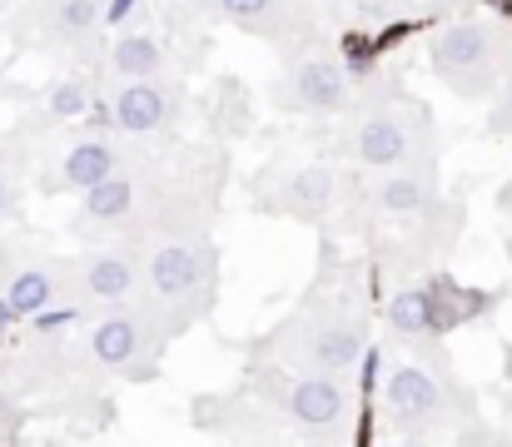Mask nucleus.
<instances>
[{"label":"nucleus","mask_w":512,"mask_h":447,"mask_svg":"<svg viewBox=\"0 0 512 447\" xmlns=\"http://www.w3.org/2000/svg\"><path fill=\"white\" fill-rule=\"evenodd\" d=\"M100 20H105V5L100 0H50L45 10V25L65 40V45H85L100 35Z\"/></svg>","instance_id":"obj_18"},{"label":"nucleus","mask_w":512,"mask_h":447,"mask_svg":"<svg viewBox=\"0 0 512 447\" xmlns=\"http://www.w3.org/2000/svg\"><path fill=\"white\" fill-rule=\"evenodd\" d=\"M0 303L10 308V318H40L50 308H75L70 294V259H15L0 279Z\"/></svg>","instance_id":"obj_11"},{"label":"nucleus","mask_w":512,"mask_h":447,"mask_svg":"<svg viewBox=\"0 0 512 447\" xmlns=\"http://www.w3.org/2000/svg\"><path fill=\"white\" fill-rule=\"evenodd\" d=\"M140 264H145V239H140V234L90 244L80 259H70V294H75V308L90 313V308L135 298L140 294Z\"/></svg>","instance_id":"obj_8"},{"label":"nucleus","mask_w":512,"mask_h":447,"mask_svg":"<svg viewBox=\"0 0 512 447\" xmlns=\"http://www.w3.org/2000/svg\"><path fill=\"white\" fill-rule=\"evenodd\" d=\"M130 159H125V149L110 140V130H85V135H75L70 145L60 149V159H55V174H50V194H80V189H90V184H100V179H110L115 169H125Z\"/></svg>","instance_id":"obj_14"},{"label":"nucleus","mask_w":512,"mask_h":447,"mask_svg":"<svg viewBox=\"0 0 512 447\" xmlns=\"http://www.w3.org/2000/svg\"><path fill=\"white\" fill-rule=\"evenodd\" d=\"M503 95L493 100V120H488V130L493 135H512V65H503Z\"/></svg>","instance_id":"obj_22"},{"label":"nucleus","mask_w":512,"mask_h":447,"mask_svg":"<svg viewBox=\"0 0 512 447\" xmlns=\"http://www.w3.org/2000/svg\"><path fill=\"white\" fill-rule=\"evenodd\" d=\"M5 169H10V149L0 145V179H5Z\"/></svg>","instance_id":"obj_25"},{"label":"nucleus","mask_w":512,"mask_h":447,"mask_svg":"<svg viewBox=\"0 0 512 447\" xmlns=\"http://www.w3.org/2000/svg\"><path fill=\"white\" fill-rule=\"evenodd\" d=\"M234 413H239V403L229 398V393H189V428L194 433H229L234 428Z\"/></svg>","instance_id":"obj_21"},{"label":"nucleus","mask_w":512,"mask_h":447,"mask_svg":"<svg viewBox=\"0 0 512 447\" xmlns=\"http://www.w3.org/2000/svg\"><path fill=\"white\" fill-rule=\"evenodd\" d=\"M5 219H10V184L0 179V224H5Z\"/></svg>","instance_id":"obj_23"},{"label":"nucleus","mask_w":512,"mask_h":447,"mask_svg":"<svg viewBox=\"0 0 512 447\" xmlns=\"http://www.w3.org/2000/svg\"><path fill=\"white\" fill-rule=\"evenodd\" d=\"M428 115L418 105H368L353 125H348V140L343 154L368 169V174H383V169H403V164H428L423 149L428 145Z\"/></svg>","instance_id":"obj_5"},{"label":"nucleus","mask_w":512,"mask_h":447,"mask_svg":"<svg viewBox=\"0 0 512 447\" xmlns=\"http://www.w3.org/2000/svg\"><path fill=\"white\" fill-rule=\"evenodd\" d=\"M224 20H234L249 35H284V0H214Z\"/></svg>","instance_id":"obj_19"},{"label":"nucleus","mask_w":512,"mask_h":447,"mask_svg":"<svg viewBox=\"0 0 512 447\" xmlns=\"http://www.w3.org/2000/svg\"><path fill=\"white\" fill-rule=\"evenodd\" d=\"M90 105H95V95H90V85H85L80 75L55 80V85L45 90V100H40L45 125H70V120H85V115H90Z\"/></svg>","instance_id":"obj_20"},{"label":"nucleus","mask_w":512,"mask_h":447,"mask_svg":"<svg viewBox=\"0 0 512 447\" xmlns=\"http://www.w3.org/2000/svg\"><path fill=\"white\" fill-rule=\"evenodd\" d=\"M110 105V130H120V135H135V140H150V135H160V130H170L174 125V90L155 75V80H120V90L105 100Z\"/></svg>","instance_id":"obj_13"},{"label":"nucleus","mask_w":512,"mask_h":447,"mask_svg":"<svg viewBox=\"0 0 512 447\" xmlns=\"http://www.w3.org/2000/svg\"><path fill=\"white\" fill-rule=\"evenodd\" d=\"M140 303L174 333L194 328L219 298V249L204 229H160L155 244H145L140 264Z\"/></svg>","instance_id":"obj_1"},{"label":"nucleus","mask_w":512,"mask_h":447,"mask_svg":"<svg viewBox=\"0 0 512 447\" xmlns=\"http://www.w3.org/2000/svg\"><path fill=\"white\" fill-rule=\"evenodd\" d=\"M279 105L289 115H319V120L353 110L348 65H339L334 55H299L279 80Z\"/></svg>","instance_id":"obj_9"},{"label":"nucleus","mask_w":512,"mask_h":447,"mask_svg":"<svg viewBox=\"0 0 512 447\" xmlns=\"http://www.w3.org/2000/svg\"><path fill=\"white\" fill-rule=\"evenodd\" d=\"M110 75L115 80H155V75H165V45L150 30H120L110 40Z\"/></svg>","instance_id":"obj_16"},{"label":"nucleus","mask_w":512,"mask_h":447,"mask_svg":"<svg viewBox=\"0 0 512 447\" xmlns=\"http://www.w3.org/2000/svg\"><path fill=\"white\" fill-rule=\"evenodd\" d=\"M145 174L140 169H115L110 179L80 189V224L85 229H135L140 224V199H145Z\"/></svg>","instance_id":"obj_15"},{"label":"nucleus","mask_w":512,"mask_h":447,"mask_svg":"<svg viewBox=\"0 0 512 447\" xmlns=\"http://www.w3.org/2000/svg\"><path fill=\"white\" fill-rule=\"evenodd\" d=\"M383 413L403 428V433H443L448 423H458L463 413H473V398L453 383L448 363H423V358H398L383 378Z\"/></svg>","instance_id":"obj_4"},{"label":"nucleus","mask_w":512,"mask_h":447,"mask_svg":"<svg viewBox=\"0 0 512 447\" xmlns=\"http://www.w3.org/2000/svg\"><path fill=\"white\" fill-rule=\"evenodd\" d=\"M368 353L363 318L343 303H309L274 333V358L294 373H353Z\"/></svg>","instance_id":"obj_3"},{"label":"nucleus","mask_w":512,"mask_h":447,"mask_svg":"<svg viewBox=\"0 0 512 447\" xmlns=\"http://www.w3.org/2000/svg\"><path fill=\"white\" fill-rule=\"evenodd\" d=\"M368 209L373 214H388V219H418V214H433L443 204V189H438V159L428 164H403V169H383L373 184H368Z\"/></svg>","instance_id":"obj_12"},{"label":"nucleus","mask_w":512,"mask_h":447,"mask_svg":"<svg viewBox=\"0 0 512 447\" xmlns=\"http://www.w3.org/2000/svg\"><path fill=\"white\" fill-rule=\"evenodd\" d=\"M498 214H508V219H512V179H508V189L498 194Z\"/></svg>","instance_id":"obj_24"},{"label":"nucleus","mask_w":512,"mask_h":447,"mask_svg":"<svg viewBox=\"0 0 512 447\" xmlns=\"http://www.w3.org/2000/svg\"><path fill=\"white\" fill-rule=\"evenodd\" d=\"M428 65L443 85H453L463 100H488L503 80V50H498V30L483 20H453L443 30H433L428 40Z\"/></svg>","instance_id":"obj_6"},{"label":"nucleus","mask_w":512,"mask_h":447,"mask_svg":"<svg viewBox=\"0 0 512 447\" xmlns=\"http://www.w3.org/2000/svg\"><path fill=\"white\" fill-rule=\"evenodd\" d=\"M339 204V174L329 164H294L279 179H259V209L299 219V224H324Z\"/></svg>","instance_id":"obj_10"},{"label":"nucleus","mask_w":512,"mask_h":447,"mask_svg":"<svg viewBox=\"0 0 512 447\" xmlns=\"http://www.w3.org/2000/svg\"><path fill=\"white\" fill-rule=\"evenodd\" d=\"M279 413L289 418V428L309 443L334 447L348 438V423H353V388H348V373H294L284 383V398H279Z\"/></svg>","instance_id":"obj_7"},{"label":"nucleus","mask_w":512,"mask_h":447,"mask_svg":"<svg viewBox=\"0 0 512 447\" xmlns=\"http://www.w3.org/2000/svg\"><path fill=\"white\" fill-rule=\"evenodd\" d=\"M165 343H170V328L140 298L105 303L80 318V358L90 373H105V378H130V383L155 378Z\"/></svg>","instance_id":"obj_2"},{"label":"nucleus","mask_w":512,"mask_h":447,"mask_svg":"<svg viewBox=\"0 0 512 447\" xmlns=\"http://www.w3.org/2000/svg\"><path fill=\"white\" fill-rule=\"evenodd\" d=\"M378 447H423V443H413V438H403V443H378Z\"/></svg>","instance_id":"obj_26"},{"label":"nucleus","mask_w":512,"mask_h":447,"mask_svg":"<svg viewBox=\"0 0 512 447\" xmlns=\"http://www.w3.org/2000/svg\"><path fill=\"white\" fill-rule=\"evenodd\" d=\"M383 323L398 338H433L438 333V294L433 289H398L383 308Z\"/></svg>","instance_id":"obj_17"}]
</instances>
